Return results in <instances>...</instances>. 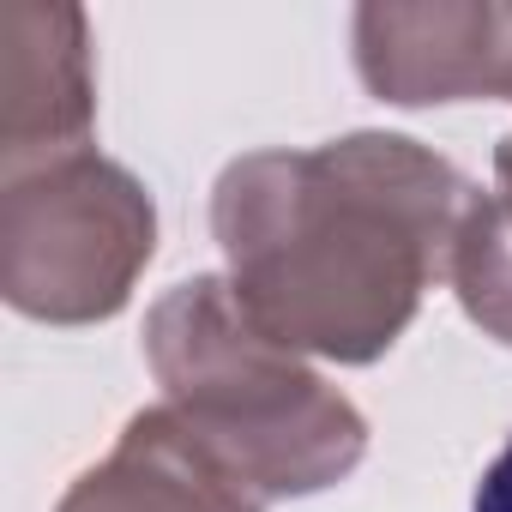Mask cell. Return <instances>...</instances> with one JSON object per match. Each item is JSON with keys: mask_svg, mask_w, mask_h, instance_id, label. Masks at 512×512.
Here are the masks:
<instances>
[{"mask_svg": "<svg viewBox=\"0 0 512 512\" xmlns=\"http://www.w3.org/2000/svg\"><path fill=\"white\" fill-rule=\"evenodd\" d=\"M464 175L404 133L253 151L217 175L211 223L235 308L284 350L374 362L416 320L470 211Z\"/></svg>", "mask_w": 512, "mask_h": 512, "instance_id": "1", "label": "cell"}, {"mask_svg": "<svg viewBox=\"0 0 512 512\" xmlns=\"http://www.w3.org/2000/svg\"><path fill=\"white\" fill-rule=\"evenodd\" d=\"M163 404L266 500L320 494L368 452L362 410L253 326L229 278L175 284L145 320Z\"/></svg>", "mask_w": 512, "mask_h": 512, "instance_id": "2", "label": "cell"}, {"mask_svg": "<svg viewBox=\"0 0 512 512\" xmlns=\"http://www.w3.org/2000/svg\"><path fill=\"white\" fill-rule=\"evenodd\" d=\"M157 247L151 193L109 157L73 151L7 175L0 296L49 326H91L127 308Z\"/></svg>", "mask_w": 512, "mask_h": 512, "instance_id": "3", "label": "cell"}, {"mask_svg": "<svg viewBox=\"0 0 512 512\" xmlns=\"http://www.w3.org/2000/svg\"><path fill=\"white\" fill-rule=\"evenodd\" d=\"M356 73L404 109L512 97V7H362Z\"/></svg>", "mask_w": 512, "mask_h": 512, "instance_id": "4", "label": "cell"}, {"mask_svg": "<svg viewBox=\"0 0 512 512\" xmlns=\"http://www.w3.org/2000/svg\"><path fill=\"white\" fill-rule=\"evenodd\" d=\"M91 31L79 7H0V157L7 175L85 151L91 133Z\"/></svg>", "mask_w": 512, "mask_h": 512, "instance_id": "5", "label": "cell"}, {"mask_svg": "<svg viewBox=\"0 0 512 512\" xmlns=\"http://www.w3.org/2000/svg\"><path fill=\"white\" fill-rule=\"evenodd\" d=\"M253 494L169 404H151L127 422L115 452L91 464L55 512H266Z\"/></svg>", "mask_w": 512, "mask_h": 512, "instance_id": "6", "label": "cell"}, {"mask_svg": "<svg viewBox=\"0 0 512 512\" xmlns=\"http://www.w3.org/2000/svg\"><path fill=\"white\" fill-rule=\"evenodd\" d=\"M458 308L512 350V199L506 193H476L458 241H452V266H446Z\"/></svg>", "mask_w": 512, "mask_h": 512, "instance_id": "7", "label": "cell"}, {"mask_svg": "<svg viewBox=\"0 0 512 512\" xmlns=\"http://www.w3.org/2000/svg\"><path fill=\"white\" fill-rule=\"evenodd\" d=\"M470 512H512V440L488 458V470H482V482H476Z\"/></svg>", "mask_w": 512, "mask_h": 512, "instance_id": "8", "label": "cell"}, {"mask_svg": "<svg viewBox=\"0 0 512 512\" xmlns=\"http://www.w3.org/2000/svg\"><path fill=\"white\" fill-rule=\"evenodd\" d=\"M494 181H500V193L512 199V133L500 139V151H494Z\"/></svg>", "mask_w": 512, "mask_h": 512, "instance_id": "9", "label": "cell"}]
</instances>
